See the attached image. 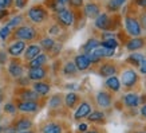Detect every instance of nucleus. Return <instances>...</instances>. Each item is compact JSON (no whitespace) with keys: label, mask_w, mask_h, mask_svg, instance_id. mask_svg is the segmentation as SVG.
Here are the masks:
<instances>
[{"label":"nucleus","mask_w":146,"mask_h":133,"mask_svg":"<svg viewBox=\"0 0 146 133\" xmlns=\"http://www.w3.org/2000/svg\"><path fill=\"white\" fill-rule=\"evenodd\" d=\"M125 27H126L127 34H130L133 38H137V36L141 35L142 27L139 24V20H137L133 16H127V18L125 19Z\"/></svg>","instance_id":"f257e3e1"},{"label":"nucleus","mask_w":146,"mask_h":133,"mask_svg":"<svg viewBox=\"0 0 146 133\" xmlns=\"http://www.w3.org/2000/svg\"><path fill=\"white\" fill-rule=\"evenodd\" d=\"M28 19L31 20L32 23H42L47 19V11H46L43 7H32V8L28 9Z\"/></svg>","instance_id":"f03ea898"},{"label":"nucleus","mask_w":146,"mask_h":133,"mask_svg":"<svg viewBox=\"0 0 146 133\" xmlns=\"http://www.w3.org/2000/svg\"><path fill=\"white\" fill-rule=\"evenodd\" d=\"M35 36H36L35 28H32V27H28V26L19 27L18 30L15 31V38L20 39L22 42H24V40H32L34 38H35Z\"/></svg>","instance_id":"7ed1b4c3"},{"label":"nucleus","mask_w":146,"mask_h":133,"mask_svg":"<svg viewBox=\"0 0 146 133\" xmlns=\"http://www.w3.org/2000/svg\"><path fill=\"white\" fill-rule=\"evenodd\" d=\"M121 81H122L121 84H123V86H126V88H131V86H134V85L137 84L138 76L134 70H125L123 73H122Z\"/></svg>","instance_id":"20e7f679"},{"label":"nucleus","mask_w":146,"mask_h":133,"mask_svg":"<svg viewBox=\"0 0 146 133\" xmlns=\"http://www.w3.org/2000/svg\"><path fill=\"white\" fill-rule=\"evenodd\" d=\"M58 22L63 26H71L74 23V13L68 9H63L60 12H58Z\"/></svg>","instance_id":"39448f33"},{"label":"nucleus","mask_w":146,"mask_h":133,"mask_svg":"<svg viewBox=\"0 0 146 133\" xmlns=\"http://www.w3.org/2000/svg\"><path fill=\"white\" fill-rule=\"evenodd\" d=\"M74 65L76 66V70L83 71V70H86V69H89L90 67L91 61H90V58H89L87 54H80V55H76Z\"/></svg>","instance_id":"423d86ee"},{"label":"nucleus","mask_w":146,"mask_h":133,"mask_svg":"<svg viewBox=\"0 0 146 133\" xmlns=\"http://www.w3.org/2000/svg\"><path fill=\"white\" fill-rule=\"evenodd\" d=\"M95 27L102 30V31L110 30V18H109V15L107 13H99L95 18Z\"/></svg>","instance_id":"0eeeda50"},{"label":"nucleus","mask_w":146,"mask_h":133,"mask_svg":"<svg viewBox=\"0 0 146 133\" xmlns=\"http://www.w3.org/2000/svg\"><path fill=\"white\" fill-rule=\"evenodd\" d=\"M145 46V39L141 38V36H137V38H133V39H130L126 44V49L129 51H135V50H139L142 49Z\"/></svg>","instance_id":"6e6552de"},{"label":"nucleus","mask_w":146,"mask_h":133,"mask_svg":"<svg viewBox=\"0 0 146 133\" xmlns=\"http://www.w3.org/2000/svg\"><path fill=\"white\" fill-rule=\"evenodd\" d=\"M24 50H26V44H24V42H22V40H18V42L12 43L8 47V53L11 54L12 57H19V55H20V54H22Z\"/></svg>","instance_id":"1a4fd4ad"},{"label":"nucleus","mask_w":146,"mask_h":133,"mask_svg":"<svg viewBox=\"0 0 146 133\" xmlns=\"http://www.w3.org/2000/svg\"><path fill=\"white\" fill-rule=\"evenodd\" d=\"M91 113V106H90V104L87 102H82L80 104V106L78 108V110L75 112V117L76 120H80V118H84V117H87V116Z\"/></svg>","instance_id":"9d476101"},{"label":"nucleus","mask_w":146,"mask_h":133,"mask_svg":"<svg viewBox=\"0 0 146 133\" xmlns=\"http://www.w3.org/2000/svg\"><path fill=\"white\" fill-rule=\"evenodd\" d=\"M18 109L24 113H32L38 110V104L34 101H22L18 105Z\"/></svg>","instance_id":"9b49d317"},{"label":"nucleus","mask_w":146,"mask_h":133,"mask_svg":"<svg viewBox=\"0 0 146 133\" xmlns=\"http://www.w3.org/2000/svg\"><path fill=\"white\" fill-rule=\"evenodd\" d=\"M46 77V70L43 67H32L28 71V78L32 81H39L43 80Z\"/></svg>","instance_id":"f8f14e48"},{"label":"nucleus","mask_w":146,"mask_h":133,"mask_svg":"<svg viewBox=\"0 0 146 133\" xmlns=\"http://www.w3.org/2000/svg\"><path fill=\"white\" fill-rule=\"evenodd\" d=\"M97 102L101 108H109L111 105V98L110 96L105 92H99L97 94Z\"/></svg>","instance_id":"ddd939ff"},{"label":"nucleus","mask_w":146,"mask_h":133,"mask_svg":"<svg viewBox=\"0 0 146 133\" xmlns=\"http://www.w3.org/2000/svg\"><path fill=\"white\" fill-rule=\"evenodd\" d=\"M84 13H86L87 18H97L99 15V7L95 3H87L86 7H84Z\"/></svg>","instance_id":"4468645a"},{"label":"nucleus","mask_w":146,"mask_h":133,"mask_svg":"<svg viewBox=\"0 0 146 133\" xmlns=\"http://www.w3.org/2000/svg\"><path fill=\"white\" fill-rule=\"evenodd\" d=\"M39 54H40V46H38V44H31V46L27 47L24 57H26L27 61H32V59L35 57H38Z\"/></svg>","instance_id":"2eb2a0df"},{"label":"nucleus","mask_w":146,"mask_h":133,"mask_svg":"<svg viewBox=\"0 0 146 133\" xmlns=\"http://www.w3.org/2000/svg\"><path fill=\"white\" fill-rule=\"evenodd\" d=\"M123 102L125 105L129 108H135L139 104V98H138V96L135 93H129L126 94L123 97Z\"/></svg>","instance_id":"dca6fc26"},{"label":"nucleus","mask_w":146,"mask_h":133,"mask_svg":"<svg viewBox=\"0 0 146 133\" xmlns=\"http://www.w3.org/2000/svg\"><path fill=\"white\" fill-rule=\"evenodd\" d=\"M115 71H117V69H115L114 65H111V63H105V65H102L101 69H99V73H101L102 77H113L115 74Z\"/></svg>","instance_id":"f3484780"},{"label":"nucleus","mask_w":146,"mask_h":133,"mask_svg":"<svg viewBox=\"0 0 146 133\" xmlns=\"http://www.w3.org/2000/svg\"><path fill=\"white\" fill-rule=\"evenodd\" d=\"M98 47H101V42L98 39H95V38H91V39L87 40V43L83 46V50L86 54H90L93 50L98 49Z\"/></svg>","instance_id":"a211bd4d"},{"label":"nucleus","mask_w":146,"mask_h":133,"mask_svg":"<svg viewBox=\"0 0 146 133\" xmlns=\"http://www.w3.org/2000/svg\"><path fill=\"white\" fill-rule=\"evenodd\" d=\"M31 126H32V122H31V120H28V118H22V120H19L18 122L15 124V129L19 130V132L28 130Z\"/></svg>","instance_id":"6ab92c4d"},{"label":"nucleus","mask_w":146,"mask_h":133,"mask_svg":"<svg viewBox=\"0 0 146 133\" xmlns=\"http://www.w3.org/2000/svg\"><path fill=\"white\" fill-rule=\"evenodd\" d=\"M34 90H35V93L40 94V96H46L50 92V85L44 84V82H36L34 85Z\"/></svg>","instance_id":"aec40b11"},{"label":"nucleus","mask_w":146,"mask_h":133,"mask_svg":"<svg viewBox=\"0 0 146 133\" xmlns=\"http://www.w3.org/2000/svg\"><path fill=\"white\" fill-rule=\"evenodd\" d=\"M47 62V57L44 54H39L38 57H35L32 61H30V67H42L44 63Z\"/></svg>","instance_id":"412c9836"},{"label":"nucleus","mask_w":146,"mask_h":133,"mask_svg":"<svg viewBox=\"0 0 146 133\" xmlns=\"http://www.w3.org/2000/svg\"><path fill=\"white\" fill-rule=\"evenodd\" d=\"M106 86L110 90H113V92H118L121 88V82L118 78H115V77H109L106 80Z\"/></svg>","instance_id":"4be33fe9"},{"label":"nucleus","mask_w":146,"mask_h":133,"mask_svg":"<svg viewBox=\"0 0 146 133\" xmlns=\"http://www.w3.org/2000/svg\"><path fill=\"white\" fill-rule=\"evenodd\" d=\"M8 71H9V74H11L12 77H15V78H19V77L23 74V67L20 66L19 63L13 62V63H11V65H9Z\"/></svg>","instance_id":"5701e85b"},{"label":"nucleus","mask_w":146,"mask_h":133,"mask_svg":"<svg viewBox=\"0 0 146 133\" xmlns=\"http://www.w3.org/2000/svg\"><path fill=\"white\" fill-rule=\"evenodd\" d=\"M143 59H145V58H143V55H142V54L134 53V54H131V55L127 58V62L130 63V65H134V66H139Z\"/></svg>","instance_id":"b1692460"},{"label":"nucleus","mask_w":146,"mask_h":133,"mask_svg":"<svg viewBox=\"0 0 146 133\" xmlns=\"http://www.w3.org/2000/svg\"><path fill=\"white\" fill-rule=\"evenodd\" d=\"M43 133H62V128H60V125L51 122L43 128Z\"/></svg>","instance_id":"393cba45"},{"label":"nucleus","mask_w":146,"mask_h":133,"mask_svg":"<svg viewBox=\"0 0 146 133\" xmlns=\"http://www.w3.org/2000/svg\"><path fill=\"white\" fill-rule=\"evenodd\" d=\"M22 97L24 101H34L36 102V100H38V97H39V94L35 93V92H32V90H26V92H23Z\"/></svg>","instance_id":"a878e982"},{"label":"nucleus","mask_w":146,"mask_h":133,"mask_svg":"<svg viewBox=\"0 0 146 133\" xmlns=\"http://www.w3.org/2000/svg\"><path fill=\"white\" fill-rule=\"evenodd\" d=\"M118 46V42L114 39V38H110V39H106L103 40L101 43V47H105V49H111V50H115Z\"/></svg>","instance_id":"bb28decb"},{"label":"nucleus","mask_w":146,"mask_h":133,"mask_svg":"<svg viewBox=\"0 0 146 133\" xmlns=\"http://www.w3.org/2000/svg\"><path fill=\"white\" fill-rule=\"evenodd\" d=\"M78 101V96L75 93H68L66 96V105L68 108H72Z\"/></svg>","instance_id":"cd10ccee"},{"label":"nucleus","mask_w":146,"mask_h":133,"mask_svg":"<svg viewBox=\"0 0 146 133\" xmlns=\"http://www.w3.org/2000/svg\"><path fill=\"white\" fill-rule=\"evenodd\" d=\"M125 1H126V0H110L107 7H109V9H111V11H117L119 7H122V4H123Z\"/></svg>","instance_id":"c85d7f7f"},{"label":"nucleus","mask_w":146,"mask_h":133,"mask_svg":"<svg viewBox=\"0 0 146 133\" xmlns=\"http://www.w3.org/2000/svg\"><path fill=\"white\" fill-rule=\"evenodd\" d=\"M54 44H55V42H54V39H51V38H44V39L40 40V46L44 50H51L54 47Z\"/></svg>","instance_id":"c756f323"},{"label":"nucleus","mask_w":146,"mask_h":133,"mask_svg":"<svg viewBox=\"0 0 146 133\" xmlns=\"http://www.w3.org/2000/svg\"><path fill=\"white\" fill-rule=\"evenodd\" d=\"M87 117H89L90 121L95 122V121H102L103 120V118H105V114H103L102 112H93V113H90Z\"/></svg>","instance_id":"7c9ffc66"},{"label":"nucleus","mask_w":146,"mask_h":133,"mask_svg":"<svg viewBox=\"0 0 146 133\" xmlns=\"http://www.w3.org/2000/svg\"><path fill=\"white\" fill-rule=\"evenodd\" d=\"M63 71H64V74H75L76 73V66L74 65V62H68L66 63V66H64V69H63Z\"/></svg>","instance_id":"2f4dec72"},{"label":"nucleus","mask_w":146,"mask_h":133,"mask_svg":"<svg viewBox=\"0 0 146 133\" xmlns=\"http://www.w3.org/2000/svg\"><path fill=\"white\" fill-rule=\"evenodd\" d=\"M4 110L7 112V113H9V114H15V113H16V108H15L13 104H5Z\"/></svg>","instance_id":"473e14b6"},{"label":"nucleus","mask_w":146,"mask_h":133,"mask_svg":"<svg viewBox=\"0 0 146 133\" xmlns=\"http://www.w3.org/2000/svg\"><path fill=\"white\" fill-rule=\"evenodd\" d=\"M59 104H60V97H59V96H56V97L51 98V101H50V106H51V108H56V106H59Z\"/></svg>","instance_id":"72a5a7b5"},{"label":"nucleus","mask_w":146,"mask_h":133,"mask_svg":"<svg viewBox=\"0 0 146 133\" xmlns=\"http://www.w3.org/2000/svg\"><path fill=\"white\" fill-rule=\"evenodd\" d=\"M9 31H11V28H8V27H3V28L0 30V38H1V39H5V38L9 35Z\"/></svg>","instance_id":"f704fd0d"},{"label":"nucleus","mask_w":146,"mask_h":133,"mask_svg":"<svg viewBox=\"0 0 146 133\" xmlns=\"http://www.w3.org/2000/svg\"><path fill=\"white\" fill-rule=\"evenodd\" d=\"M11 4H12V0H0V9L8 8Z\"/></svg>","instance_id":"c9c22d12"},{"label":"nucleus","mask_w":146,"mask_h":133,"mask_svg":"<svg viewBox=\"0 0 146 133\" xmlns=\"http://www.w3.org/2000/svg\"><path fill=\"white\" fill-rule=\"evenodd\" d=\"M20 20H22V16H16V18L15 19H12V20H11V22L8 23V28H11V27H15V26H18L19 23H20Z\"/></svg>","instance_id":"e433bc0d"},{"label":"nucleus","mask_w":146,"mask_h":133,"mask_svg":"<svg viewBox=\"0 0 146 133\" xmlns=\"http://www.w3.org/2000/svg\"><path fill=\"white\" fill-rule=\"evenodd\" d=\"M68 3H70L71 7L78 8V7H80V5L83 4V0H68Z\"/></svg>","instance_id":"4c0bfd02"},{"label":"nucleus","mask_w":146,"mask_h":133,"mask_svg":"<svg viewBox=\"0 0 146 133\" xmlns=\"http://www.w3.org/2000/svg\"><path fill=\"white\" fill-rule=\"evenodd\" d=\"M139 24H141V27H143L146 30V12H143L141 15V23H139Z\"/></svg>","instance_id":"58836bf2"},{"label":"nucleus","mask_w":146,"mask_h":133,"mask_svg":"<svg viewBox=\"0 0 146 133\" xmlns=\"http://www.w3.org/2000/svg\"><path fill=\"white\" fill-rule=\"evenodd\" d=\"M139 70H141L142 74H146V59H143L142 63L139 65Z\"/></svg>","instance_id":"ea45409f"},{"label":"nucleus","mask_w":146,"mask_h":133,"mask_svg":"<svg viewBox=\"0 0 146 133\" xmlns=\"http://www.w3.org/2000/svg\"><path fill=\"white\" fill-rule=\"evenodd\" d=\"M26 3H27V0H16V7L18 8H24Z\"/></svg>","instance_id":"a19ab883"},{"label":"nucleus","mask_w":146,"mask_h":133,"mask_svg":"<svg viewBox=\"0 0 146 133\" xmlns=\"http://www.w3.org/2000/svg\"><path fill=\"white\" fill-rule=\"evenodd\" d=\"M138 7H142V8H146V0H137Z\"/></svg>","instance_id":"79ce46f5"},{"label":"nucleus","mask_w":146,"mask_h":133,"mask_svg":"<svg viewBox=\"0 0 146 133\" xmlns=\"http://www.w3.org/2000/svg\"><path fill=\"white\" fill-rule=\"evenodd\" d=\"M5 59H7V55H5V53H0V63H4Z\"/></svg>","instance_id":"37998d69"},{"label":"nucleus","mask_w":146,"mask_h":133,"mask_svg":"<svg viewBox=\"0 0 146 133\" xmlns=\"http://www.w3.org/2000/svg\"><path fill=\"white\" fill-rule=\"evenodd\" d=\"M79 130L80 132H86V130H87V124H80L79 125Z\"/></svg>","instance_id":"c03bdc74"},{"label":"nucleus","mask_w":146,"mask_h":133,"mask_svg":"<svg viewBox=\"0 0 146 133\" xmlns=\"http://www.w3.org/2000/svg\"><path fill=\"white\" fill-rule=\"evenodd\" d=\"M7 15V11L5 9H0V19H3Z\"/></svg>","instance_id":"a18cd8bd"},{"label":"nucleus","mask_w":146,"mask_h":133,"mask_svg":"<svg viewBox=\"0 0 146 133\" xmlns=\"http://www.w3.org/2000/svg\"><path fill=\"white\" fill-rule=\"evenodd\" d=\"M141 114L146 118V105H145V106H142V109H141Z\"/></svg>","instance_id":"49530a36"},{"label":"nucleus","mask_w":146,"mask_h":133,"mask_svg":"<svg viewBox=\"0 0 146 133\" xmlns=\"http://www.w3.org/2000/svg\"><path fill=\"white\" fill-rule=\"evenodd\" d=\"M56 1L58 3H60V4H63V5L66 4V3H68V0H56Z\"/></svg>","instance_id":"de8ad7c7"},{"label":"nucleus","mask_w":146,"mask_h":133,"mask_svg":"<svg viewBox=\"0 0 146 133\" xmlns=\"http://www.w3.org/2000/svg\"><path fill=\"white\" fill-rule=\"evenodd\" d=\"M19 133H34V132H30V130H24V132H19Z\"/></svg>","instance_id":"09e8293b"},{"label":"nucleus","mask_w":146,"mask_h":133,"mask_svg":"<svg viewBox=\"0 0 146 133\" xmlns=\"http://www.w3.org/2000/svg\"><path fill=\"white\" fill-rule=\"evenodd\" d=\"M84 133H98V132H95V130H91V132H84Z\"/></svg>","instance_id":"8fccbe9b"},{"label":"nucleus","mask_w":146,"mask_h":133,"mask_svg":"<svg viewBox=\"0 0 146 133\" xmlns=\"http://www.w3.org/2000/svg\"><path fill=\"white\" fill-rule=\"evenodd\" d=\"M141 133H145V132H141Z\"/></svg>","instance_id":"3c124183"}]
</instances>
